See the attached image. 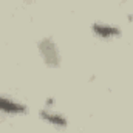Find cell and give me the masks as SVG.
Masks as SVG:
<instances>
[{"label":"cell","mask_w":133,"mask_h":133,"mask_svg":"<svg viewBox=\"0 0 133 133\" xmlns=\"http://www.w3.org/2000/svg\"><path fill=\"white\" fill-rule=\"evenodd\" d=\"M39 118L46 122L48 125L51 127H56V129H65L68 125V119L64 113H61L59 110L53 108L51 105L50 107H43L39 110Z\"/></svg>","instance_id":"4"},{"label":"cell","mask_w":133,"mask_h":133,"mask_svg":"<svg viewBox=\"0 0 133 133\" xmlns=\"http://www.w3.org/2000/svg\"><path fill=\"white\" fill-rule=\"evenodd\" d=\"M91 31L96 37H99L102 40H113V39H119L122 36V30L119 25L110 23V22H95L91 25Z\"/></svg>","instance_id":"3"},{"label":"cell","mask_w":133,"mask_h":133,"mask_svg":"<svg viewBox=\"0 0 133 133\" xmlns=\"http://www.w3.org/2000/svg\"><path fill=\"white\" fill-rule=\"evenodd\" d=\"M28 113V105L23 101L0 93V115L5 116H22Z\"/></svg>","instance_id":"2"},{"label":"cell","mask_w":133,"mask_h":133,"mask_svg":"<svg viewBox=\"0 0 133 133\" xmlns=\"http://www.w3.org/2000/svg\"><path fill=\"white\" fill-rule=\"evenodd\" d=\"M37 48H39V53L42 56V61L46 64L48 66H59L61 65V51H59V46L56 45V42L50 37H45L42 39L39 43H37Z\"/></svg>","instance_id":"1"}]
</instances>
